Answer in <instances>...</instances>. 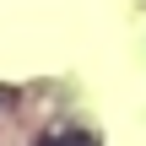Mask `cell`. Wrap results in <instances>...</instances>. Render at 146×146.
<instances>
[{
	"label": "cell",
	"instance_id": "cell-1",
	"mask_svg": "<svg viewBox=\"0 0 146 146\" xmlns=\"http://www.w3.org/2000/svg\"><path fill=\"white\" fill-rule=\"evenodd\" d=\"M38 146H81V135L76 130H54V135H43Z\"/></svg>",
	"mask_w": 146,
	"mask_h": 146
}]
</instances>
